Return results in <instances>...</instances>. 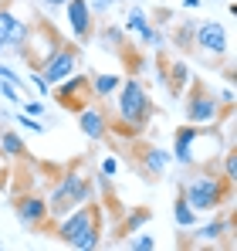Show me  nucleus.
<instances>
[{
	"instance_id": "nucleus-20",
	"label": "nucleus",
	"mask_w": 237,
	"mask_h": 251,
	"mask_svg": "<svg viewBox=\"0 0 237 251\" xmlns=\"http://www.w3.org/2000/svg\"><path fill=\"white\" fill-rule=\"evenodd\" d=\"M17 21H21V17L14 14V7H10V3H0V41L3 44L10 41V31H14Z\"/></svg>"
},
{
	"instance_id": "nucleus-33",
	"label": "nucleus",
	"mask_w": 237,
	"mask_h": 251,
	"mask_svg": "<svg viewBox=\"0 0 237 251\" xmlns=\"http://www.w3.org/2000/svg\"><path fill=\"white\" fill-rule=\"evenodd\" d=\"M41 3H44V7H47V10H61V7H65V3H68V0H41Z\"/></svg>"
},
{
	"instance_id": "nucleus-26",
	"label": "nucleus",
	"mask_w": 237,
	"mask_h": 251,
	"mask_svg": "<svg viewBox=\"0 0 237 251\" xmlns=\"http://www.w3.org/2000/svg\"><path fill=\"white\" fill-rule=\"evenodd\" d=\"M0 95H3V99H7L10 105H21V102H24L21 88H14V85H10V82H3V78H0Z\"/></svg>"
},
{
	"instance_id": "nucleus-23",
	"label": "nucleus",
	"mask_w": 237,
	"mask_h": 251,
	"mask_svg": "<svg viewBox=\"0 0 237 251\" xmlns=\"http://www.w3.org/2000/svg\"><path fill=\"white\" fill-rule=\"evenodd\" d=\"M0 78H3V82H10L14 88H21V95H27V78H24V75H17L10 65H0Z\"/></svg>"
},
{
	"instance_id": "nucleus-24",
	"label": "nucleus",
	"mask_w": 237,
	"mask_h": 251,
	"mask_svg": "<svg viewBox=\"0 0 237 251\" xmlns=\"http://www.w3.org/2000/svg\"><path fill=\"white\" fill-rule=\"evenodd\" d=\"M98 245H102V224H95V227L85 231V238L78 241V251H92V248H98Z\"/></svg>"
},
{
	"instance_id": "nucleus-3",
	"label": "nucleus",
	"mask_w": 237,
	"mask_h": 251,
	"mask_svg": "<svg viewBox=\"0 0 237 251\" xmlns=\"http://www.w3.org/2000/svg\"><path fill=\"white\" fill-rule=\"evenodd\" d=\"M88 197H92V180H88V173H81L78 163L68 167L58 180H54V190H51V201H47V214H51V221L65 217L71 207L85 204Z\"/></svg>"
},
{
	"instance_id": "nucleus-15",
	"label": "nucleus",
	"mask_w": 237,
	"mask_h": 251,
	"mask_svg": "<svg viewBox=\"0 0 237 251\" xmlns=\"http://www.w3.org/2000/svg\"><path fill=\"white\" fill-rule=\"evenodd\" d=\"M0 156L3 160H27L31 156L27 146H24V139L17 136V129H3L0 132Z\"/></svg>"
},
{
	"instance_id": "nucleus-9",
	"label": "nucleus",
	"mask_w": 237,
	"mask_h": 251,
	"mask_svg": "<svg viewBox=\"0 0 237 251\" xmlns=\"http://www.w3.org/2000/svg\"><path fill=\"white\" fill-rule=\"evenodd\" d=\"M193 44H197L203 54H213V58H224L231 51L227 27L220 21H200L197 27H193Z\"/></svg>"
},
{
	"instance_id": "nucleus-32",
	"label": "nucleus",
	"mask_w": 237,
	"mask_h": 251,
	"mask_svg": "<svg viewBox=\"0 0 237 251\" xmlns=\"http://www.w3.org/2000/svg\"><path fill=\"white\" fill-rule=\"evenodd\" d=\"M116 170H118V163L112 160V156H105V160H102V173H105V176H116Z\"/></svg>"
},
{
	"instance_id": "nucleus-30",
	"label": "nucleus",
	"mask_w": 237,
	"mask_h": 251,
	"mask_svg": "<svg viewBox=\"0 0 237 251\" xmlns=\"http://www.w3.org/2000/svg\"><path fill=\"white\" fill-rule=\"evenodd\" d=\"M31 85L38 88V95H51V85L41 78V72H34V75H31Z\"/></svg>"
},
{
	"instance_id": "nucleus-18",
	"label": "nucleus",
	"mask_w": 237,
	"mask_h": 251,
	"mask_svg": "<svg viewBox=\"0 0 237 251\" xmlns=\"http://www.w3.org/2000/svg\"><path fill=\"white\" fill-rule=\"evenodd\" d=\"M122 78L118 75H92V92H95V99H109V95H116Z\"/></svg>"
},
{
	"instance_id": "nucleus-22",
	"label": "nucleus",
	"mask_w": 237,
	"mask_h": 251,
	"mask_svg": "<svg viewBox=\"0 0 237 251\" xmlns=\"http://www.w3.org/2000/svg\"><path fill=\"white\" fill-rule=\"evenodd\" d=\"M125 248H132V251H153V248H156V238H153V234H146V231H136V234L125 241Z\"/></svg>"
},
{
	"instance_id": "nucleus-8",
	"label": "nucleus",
	"mask_w": 237,
	"mask_h": 251,
	"mask_svg": "<svg viewBox=\"0 0 237 251\" xmlns=\"http://www.w3.org/2000/svg\"><path fill=\"white\" fill-rule=\"evenodd\" d=\"M14 214H17V221H21L27 231H44L47 221H51V214H47V197H44V194H34V190H27V194H21V197L14 201Z\"/></svg>"
},
{
	"instance_id": "nucleus-7",
	"label": "nucleus",
	"mask_w": 237,
	"mask_h": 251,
	"mask_svg": "<svg viewBox=\"0 0 237 251\" xmlns=\"http://www.w3.org/2000/svg\"><path fill=\"white\" fill-rule=\"evenodd\" d=\"M51 99L68 109V112H81L88 102H95V92H92V75H68L65 82L51 85Z\"/></svg>"
},
{
	"instance_id": "nucleus-14",
	"label": "nucleus",
	"mask_w": 237,
	"mask_h": 251,
	"mask_svg": "<svg viewBox=\"0 0 237 251\" xmlns=\"http://www.w3.org/2000/svg\"><path fill=\"white\" fill-rule=\"evenodd\" d=\"M163 78H166V85H169V92L173 95H183V88H187V82H190V68H187V61H180V58H173V61H166L163 65Z\"/></svg>"
},
{
	"instance_id": "nucleus-27",
	"label": "nucleus",
	"mask_w": 237,
	"mask_h": 251,
	"mask_svg": "<svg viewBox=\"0 0 237 251\" xmlns=\"http://www.w3.org/2000/svg\"><path fill=\"white\" fill-rule=\"evenodd\" d=\"M17 126H21V129H31V132H44V126L38 123V116H27V112H17Z\"/></svg>"
},
{
	"instance_id": "nucleus-6",
	"label": "nucleus",
	"mask_w": 237,
	"mask_h": 251,
	"mask_svg": "<svg viewBox=\"0 0 237 251\" xmlns=\"http://www.w3.org/2000/svg\"><path fill=\"white\" fill-rule=\"evenodd\" d=\"M78 65H81L78 41H61L58 48H54V54L41 65L38 72H41V78H44L47 85H58V82H65L68 75H75V72H78Z\"/></svg>"
},
{
	"instance_id": "nucleus-29",
	"label": "nucleus",
	"mask_w": 237,
	"mask_h": 251,
	"mask_svg": "<svg viewBox=\"0 0 237 251\" xmlns=\"http://www.w3.org/2000/svg\"><path fill=\"white\" fill-rule=\"evenodd\" d=\"M21 105H24L21 112H27V116H44V102H38V99H24Z\"/></svg>"
},
{
	"instance_id": "nucleus-34",
	"label": "nucleus",
	"mask_w": 237,
	"mask_h": 251,
	"mask_svg": "<svg viewBox=\"0 0 237 251\" xmlns=\"http://www.w3.org/2000/svg\"><path fill=\"white\" fill-rule=\"evenodd\" d=\"M197 3H200V0H183V7H187V10H193Z\"/></svg>"
},
{
	"instance_id": "nucleus-31",
	"label": "nucleus",
	"mask_w": 237,
	"mask_h": 251,
	"mask_svg": "<svg viewBox=\"0 0 237 251\" xmlns=\"http://www.w3.org/2000/svg\"><path fill=\"white\" fill-rule=\"evenodd\" d=\"M176 41H180V44H193V27H190V24H187V27H180Z\"/></svg>"
},
{
	"instance_id": "nucleus-5",
	"label": "nucleus",
	"mask_w": 237,
	"mask_h": 251,
	"mask_svg": "<svg viewBox=\"0 0 237 251\" xmlns=\"http://www.w3.org/2000/svg\"><path fill=\"white\" fill-rule=\"evenodd\" d=\"M95 224H102V210L85 201V204L71 207L65 217L54 221V238H58L61 245H68V248H78V241L85 238V231L95 227Z\"/></svg>"
},
{
	"instance_id": "nucleus-2",
	"label": "nucleus",
	"mask_w": 237,
	"mask_h": 251,
	"mask_svg": "<svg viewBox=\"0 0 237 251\" xmlns=\"http://www.w3.org/2000/svg\"><path fill=\"white\" fill-rule=\"evenodd\" d=\"M180 194L187 197V204L193 210H220L224 204H231L234 183L224 180L213 163H207V167H197V170H190V173L183 176Z\"/></svg>"
},
{
	"instance_id": "nucleus-17",
	"label": "nucleus",
	"mask_w": 237,
	"mask_h": 251,
	"mask_svg": "<svg viewBox=\"0 0 237 251\" xmlns=\"http://www.w3.org/2000/svg\"><path fill=\"white\" fill-rule=\"evenodd\" d=\"M173 221H176V227H180V231H193V224H197V210L187 204V197H183V194H176V204H173Z\"/></svg>"
},
{
	"instance_id": "nucleus-4",
	"label": "nucleus",
	"mask_w": 237,
	"mask_h": 251,
	"mask_svg": "<svg viewBox=\"0 0 237 251\" xmlns=\"http://www.w3.org/2000/svg\"><path fill=\"white\" fill-rule=\"evenodd\" d=\"M187 102H183V119L193 126H207V123H217V116H220V102H217V95H213V88L203 82V78H193L190 75V82H187Z\"/></svg>"
},
{
	"instance_id": "nucleus-11",
	"label": "nucleus",
	"mask_w": 237,
	"mask_h": 251,
	"mask_svg": "<svg viewBox=\"0 0 237 251\" xmlns=\"http://www.w3.org/2000/svg\"><path fill=\"white\" fill-rule=\"evenodd\" d=\"M65 10H68V27H71L75 41L88 44L92 38H95V14H92L88 0H68Z\"/></svg>"
},
{
	"instance_id": "nucleus-1",
	"label": "nucleus",
	"mask_w": 237,
	"mask_h": 251,
	"mask_svg": "<svg viewBox=\"0 0 237 251\" xmlns=\"http://www.w3.org/2000/svg\"><path fill=\"white\" fill-rule=\"evenodd\" d=\"M149 116H153V99H149L146 85L139 82V78H125V82L118 85L116 119L109 123V132L118 129V136L132 139V136H139L149 126Z\"/></svg>"
},
{
	"instance_id": "nucleus-35",
	"label": "nucleus",
	"mask_w": 237,
	"mask_h": 251,
	"mask_svg": "<svg viewBox=\"0 0 237 251\" xmlns=\"http://www.w3.org/2000/svg\"><path fill=\"white\" fill-rule=\"evenodd\" d=\"M125 3H139V0H125Z\"/></svg>"
},
{
	"instance_id": "nucleus-16",
	"label": "nucleus",
	"mask_w": 237,
	"mask_h": 251,
	"mask_svg": "<svg viewBox=\"0 0 237 251\" xmlns=\"http://www.w3.org/2000/svg\"><path fill=\"white\" fill-rule=\"evenodd\" d=\"M231 227H234V217H220V221H210V224H203V227H200L193 238H197L200 245H217L220 238H227V234H231Z\"/></svg>"
},
{
	"instance_id": "nucleus-21",
	"label": "nucleus",
	"mask_w": 237,
	"mask_h": 251,
	"mask_svg": "<svg viewBox=\"0 0 237 251\" xmlns=\"http://www.w3.org/2000/svg\"><path fill=\"white\" fill-rule=\"evenodd\" d=\"M149 217H153V210H149V207H136L132 214H129V217H125V224H122V234H136V231H139V227H142Z\"/></svg>"
},
{
	"instance_id": "nucleus-10",
	"label": "nucleus",
	"mask_w": 237,
	"mask_h": 251,
	"mask_svg": "<svg viewBox=\"0 0 237 251\" xmlns=\"http://www.w3.org/2000/svg\"><path fill=\"white\" fill-rule=\"evenodd\" d=\"M78 116V129L92 139V143H98V139H105L109 136V123H112V116H109V109L102 105V99H95V102H88Z\"/></svg>"
},
{
	"instance_id": "nucleus-28",
	"label": "nucleus",
	"mask_w": 237,
	"mask_h": 251,
	"mask_svg": "<svg viewBox=\"0 0 237 251\" xmlns=\"http://www.w3.org/2000/svg\"><path fill=\"white\" fill-rule=\"evenodd\" d=\"M116 3H118V0H88V7H92V14H95V17H105Z\"/></svg>"
},
{
	"instance_id": "nucleus-12",
	"label": "nucleus",
	"mask_w": 237,
	"mask_h": 251,
	"mask_svg": "<svg viewBox=\"0 0 237 251\" xmlns=\"http://www.w3.org/2000/svg\"><path fill=\"white\" fill-rule=\"evenodd\" d=\"M169 160H173V156H169L166 150H159V146H142L139 156H136V170H139L146 180H156V176L166 173Z\"/></svg>"
},
{
	"instance_id": "nucleus-36",
	"label": "nucleus",
	"mask_w": 237,
	"mask_h": 251,
	"mask_svg": "<svg viewBox=\"0 0 237 251\" xmlns=\"http://www.w3.org/2000/svg\"><path fill=\"white\" fill-rule=\"evenodd\" d=\"M3 48H7V44H3V41H0V51H3Z\"/></svg>"
},
{
	"instance_id": "nucleus-25",
	"label": "nucleus",
	"mask_w": 237,
	"mask_h": 251,
	"mask_svg": "<svg viewBox=\"0 0 237 251\" xmlns=\"http://www.w3.org/2000/svg\"><path fill=\"white\" fill-rule=\"evenodd\" d=\"M220 170H224V180H231V183L237 180V153H234V150H227V153H224Z\"/></svg>"
},
{
	"instance_id": "nucleus-19",
	"label": "nucleus",
	"mask_w": 237,
	"mask_h": 251,
	"mask_svg": "<svg viewBox=\"0 0 237 251\" xmlns=\"http://www.w3.org/2000/svg\"><path fill=\"white\" fill-rule=\"evenodd\" d=\"M98 38H102V44H109L112 51H118V48H125V27H116V24H105V27L98 31Z\"/></svg>"
},
{
	"instance_id": "nucleus-13",
	"label": "nucleus",
	"mask_w": 237,
	"mask_h": 251,
	"mask_svg": "<svg viewBox=\"0 0 237 251\" xmlns=\"http://www.w3.org/2000/svg\"><path fill=\"white\" fill-rule=\"evenodd\" d=\"M197 126L193 123H183L176 129V136H173V160H180L183 167H190L193 163V139H197Z\"/></svg>"
}]
</instances>
